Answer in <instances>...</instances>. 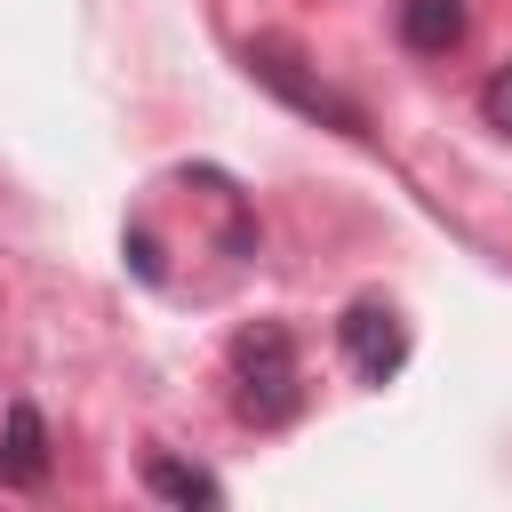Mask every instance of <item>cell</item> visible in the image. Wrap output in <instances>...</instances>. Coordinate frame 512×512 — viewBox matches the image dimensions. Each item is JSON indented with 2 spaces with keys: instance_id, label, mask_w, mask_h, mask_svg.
I'll list each match as a JSON object with an SVG mask.
<instances>
[{
  "instance_id": "7",
  "label": "cell",
  "mask_w": 512,
  "mask_h": 512,
  "mask_svg": "<svg viewBox=\"0 0 512 512\" xmlns=\"http://www.w3.org/2000/svg\"><path fill=\"white\" fill-rule=\"evenodd\" d=\"M480 112H488V128H496V136H512V64H496V72H488Z\"/></svg>"
},
{
  "instance_id": "2",
  "label": "cell",
  "mask_w": 512,
  "mask_h": 512,
  "mask_svg": "<svg viewBox=\"0 0 512 512\" xmlns=\"http://www.w3.org/2000/svg\"><path fill=\"white\" fill-rule=\"evenodd\" d=\"M240 56H248V72H256V80H264L272 96H288V104H296L304 120H328L336 136H368V120H360V104H352V96H336L328 80H312V72H296V56H288L280 40H248Z\"/></svg>"
},
{
  "instance_id": "1",
  "label": "cell",
  "mask_w": 512,
  "mask_h": 512,
  "mask_svg": "<svg viewBox=\"0 0 512 512\" xmlns=\"http://www.w3.org/2000/svg\"><path fill=\"white\" fill-rule=\"evenodd\" d=\"M232 368H240V384H248L240 408H248L256 424H288V408H296V344H288V328H280V320L240 328Z\"/></svg>"
},
{
  "instance_id": "4",
  "label": "cell",
  "mask_w": 512,
  "mask_h": 512,
  "mask_svg": "<svg viewBox=\"0 0 512 512\" xmlns=\"http://www.w3.org/2000/svg\"><path fill=\"white\" fill-rule=\"evenodd\" d=\"M48 480V424L40 408H8V432H0V488H40Z\"/></svg>"
},
{
  "instance_id": "3",
  "label": "cell",
  "mask_w": 512,
  "mask_h": 512,
  "mask_svg": "<svg viewBox=\"0 0 512 512\" xmlns=\"http://www.w3.org/2000/svg\"><path fill=\"white\" fill-rule=\"evenodd\" d=\"M336 336H344V352H352V368H360L368 384H384V376L408 360V320H400L392 304H376V296H360V304L336 320Z\"/></svg>"
},
{
  "instance_id": "6",
  "label": "cell",
  "mask_w": 512,
  "mask_h": 512,
  "mask_svg": "<svg viewBox=\"0 0 512 512\" xmlns=\"http://www.w3.org/2000/svg\"><path fill=\"white\" fill-rule=\"evenodd\" d=\"M144 488H152V496H168V504H200V512H216V504H224V488H216L200 464H176V456H144Z\"/></svg>"
},
{
  "instance_id": "5",
  "label": "cell",
  "mask_w": 512,
  "mask_h": 512,
  "mask_svg": "<svg viewBox=\"0 0 512 512\" xmlns=\"http://www.w3.org/2000/svg\"><path fill=\"white\" fill-rule=\"evenodd\" d=\"M400 40L416 56H448L464 40V0H400Z\"/></svg>"
}]
</instances>
